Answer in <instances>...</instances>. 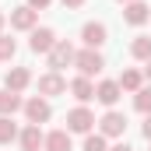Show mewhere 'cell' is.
Segmentation results:
<instances>
[{"mask_svg":"<svg viewBox=\"0 0 151 151\" xmlns=\"http://www.w3.org/2000/svg\"><path fill=\"white\" fill-rule=\"evenodd\" d=\"M74 67H77L81 77H95V74L106 70V56H102V49H77Z\"/></svg>","mask_w":151,"mask_h":151,"instance_id":"1","label":"cell"},{"mask_svg":"<svg viewBox=\"0 0 151 151\" xmlns=\"http://www.w3.org/2000/svg\"><path fill=\"white\" fill-rule=\"evenodd\" d=\"M25 119L28 123H35V127H42V123H49L53 119V106H49V99H42V95H32V99H25Z\"/></svg>","mask_w":151,"mask_h":151,"instance_id":"2","label":"cell"},{"mask_svg":"<svg viewBox=\"0 0 151 151\" xmlns=\"http://www.w3.org/2000/svg\"><path fill=\"white\" fill-rule=\"evenodd\" d=\"M95 123H99V119H95V113H91L88 106H74V109L67 113V130H70V134H91Z\"/></svg>","mask_w":151,"mask_h":151,"instance_id":"3","label":"cell"},{"mask_svg":"<svg viewBox=\"0 0 151 151\" xmlns=\"http://www.w3.org/2000/svg\"><path fill=\"white\" fill-rule=\"evenodd\" d=\"M99 134L102 137H123L127 134V116L119 113V109H106V113L99 116Z\"/></svg>","mask_w":151,"mask_h":151,"instance_id":"4","label":"cell"},{"mask_svg":"<svg viewBox=\"0 0 151 151\" xmlns=\"http://www.w3.org/2000/svg\"><path fill=\"white\" fill-rule=\"evenodd\" d=\"M74 56H77V49L67 42V39H60V42L49 49V56H46V60H49V70H56V74H60L63 67H74Z\"/></svg>","mask_w":151,"mask_h":151,"instance_id":"5","label":"cell"},{"mask_svg":"<svg viewBox=\"0 0 151 151\" xmlns=\"http://www.w3.org/2000/svg\"><path fill=\"white\" fill-rule=\"evenodd\" d=\"M67 77L63 74H56V70H46V74L39 77V95L42 99H56V95H67Z\"/></svg>","mask_w":151,"mask_h":151,"instance_id":"6","label":"cell"},{"mask_svg":"<svg viewBox=\"0 0 151 151\" xmlns=\"http://www.w3.org/2000/svg\"><path fill=\"white\" fill-rule=\"evenodd\" d=\"M81 42H84V49H102V46L109 42V28H106L102 21H84Z\"/></svg>","mask_w":151,"mask_h":151,"instance_id":"7","label":"cell"},{"mask_svg":"<svg viewBox=\"0 0 151 151\" xmlns=\"http://www.w3.org/2000/svg\"><path fill=\"white\" fill-rule=\"evenodd\" d=\"M56 42H60V39H56V32H53V28H46V25L28 32V49H32V53H42V56H49V49H53Z\"/></svg>","mask_w":151,"mask_h":151,"instance_id":"8","label":"cell"},{"mask_svg":"<svg viewBox=\"0 0 151 151\" xmlns=\"http://www.w3.org/2000/svg\"><path fill=\"white\" fill-rule=\"evenodd\" d=\"M11 28L14 32H32V28H39V11H32L28 4L14 7L11 11Z\"/></svg>","mask_w":151,"mask_h":151,"instance_id":"9","label":"cell"},{"mask_svg":"<svg viewBox=\"0 0 151 151\" xmlns=\"http://www.w3.org/2000/svg\"><path fill=\"white\" fill-rule=\"evenodd\" d=\"M123 21L134 25V28L148 25V21H151V7L144 4V0H130V4H123Z\"/></svg>","mask_w":151,"mask_h":151,"instance_id":"10","label":"cell"},{"mask_svg":"<svg viewBox=\"0 0 151 151\" xmlns=\"http://www.w3.org/2000/svg\"><path fill=\"white\" fill-rule=\"evenodd\" d=\"M123 99V88L119 81H99L95 84V102H102L106 109H116V102Z\"/></svg>","mask_w":151,"mask_h":151,"instance_id":"11","label":"cell"},{"mask_svg":"<svg viewBox=\"0 0 151 151\" xmlns=\"http://www.w3.org/2000/svg\"><path fill=\"white\" fill-rule=\"evenodd\" d=\"M18 144H21V151H42V144H46L42 127H35V123H25V127H21V134H18Z\"/></svg>","mask_w":151,"mask_h":151,"instance_id":"12","label":"cell"},{"mask_svg":"<svg viewBox=\"0 0 151 151\" xmlns=\"http://www.w3.org/2000/svg\"><path fill=\"white\" fill-rule=\"evenodd\" d=\"M28 84H32V70H28V67H11V70L4 74V88H7V91H18V95H21Z\"/></svg>","mask_w":151,"mask_h":151,"instance_id":"13","label":"cell"},{"mask_svg":"<svg viewBox=\"0 0 151 151\" xmlns=\"http://www.w3.org/2000/svg\"><path fill=\"white\" fill-rule=\"evenodd\" d=\"M67 91L74 95V99L81 102V106H88V102L95 99V81H91V77H81V74H77L74 81L67 84Z\"/></svg>","mask_w":151,"mask_h":151,"instance_id":"14","label":"cell"},{"mask_svg":"<svg viewBox=\"0 0 151 151\" xmlns=\"http://www.w3.org/2000/svg\"><path fill=\"white\" fill-rule=\"evenodd\" d=\"M116 81H119V88H123L127 95H137V91L144 88V70H137V67H127V70L116 77Z\"/></svg>","mask_w":151,"mask_h":151,"instance_id":"15","label":"cell"},{"mask_svg":"<svg viewBox=\"0 0 151 151\" xmlns=\"http://www.w3.org/2000/svg\"><path fill=\"white\" fill-rule=\"evenodd\" d=\"M42 151H74L70 130H49V134H46V144H42Z\"/></svg>","mask_w":151,"mask_h":151,"instance_id":"16","label":"cell"},{"mask_svg":"<svg viewBox=\"0 0 151 151\" xmlns=\"http://www.w3.org/2000/svg\"><path fill=\"white\" fill-rule=\"evenodd\" d=\"M18 109H25V99L18 95V91H0V116H14Z\"/></svg>","mask_w":151,"mask_h":151,"instance_id":"17","label":"cell"},{"mask_svg":"<svg viewBox=\"0 0 151 151\" xmlns=\"http://www.w3.org/2000/svg\"><path fill=\"white\" fill-rule=\"evenodd\" d=\"M18 134H21V127L14 123V116H0V144L7 148V144H14L18 141Z\"/></svg>","mask_w":151,"mask_h":151,"instance_id":"18","label":"cell"},{"mask_svg":"<svg viewBox=\"0 0 151 151\" xmlns=\"http://www.w3.org/2000/svg\"><path fill=\"white\" fill-rule=\"evenodd\" d=\"M130 56L134 60H141V63H148L151 60V35H137L130 42Z\"/></svg>","mask_w":151,"mask_h":151,"instance_id":"19","label":"cell"},{"mask_svg":"<svg viewBox=\"0 0 151 151\" xmlns=\"http://www.w3.org/2000/svg\"><path fill=\"white\" fill-rule=\"evenodd\" d=\"M81 151H109V137H102L99 130H91V134H84Z\"/></svg>","mask_w":151,"mask_h":151,"instance_id":"20","label":"cell"},{"mask_svg":"<svg viewBox=\"0 0 151 151\" xmlns=\"http://www.w3.org/2000/svg\"><path fill=\"white\" fill-rule=\"evenodd\" d=\"M134 109L144 113V116H151V84H144V88L134 95Z\"/></svg>","mask_w":151,"mask_h":151,"instance_id":"21","label":"cell"},{"mask_svg":"<svg viewBox=\"0 0 151 151\" xmlns=\"http://www.w3.org/2000/svg\"><path fill=\"white\" fill-rule=\"evenodd\" d=\"M14 53H18V42H14L11 35H0V63H11Z\"/></svg>","mask_w":151,"mask_h":151,"instance_id":"22","label":"cell"},{"mask_svg":"<svg viewBox=\"0 0 151 151\" xmlns=\"http://www.w3.org/2000/svg\"><path fill=\"white\" fill-rule=\"evenodd\" d=\"M25 4H28V7H32V11H46V7H49V4H53V0H25Z\"/></svg>","mask_w":151,"mask_h":151,"instance_id":"23","label":"cell"},{"mask_svg":"<svg viewBox=\"0 0 151 151\" xmlns=\"http://www.w3.org/2000/svg\"><path fill=\"white\" fill-rule=\"evenodd\" d=\"M60 4H63L67 11H77V7H84V0H60Z\"/></svg>","mask_w":151,"mask_h":151,"instance_id":"24","label":"cell"},{"mask_svg":"<svg viewBox=\"0 0 151 151\" xmlns=\"http://www.w3.org/2000/svg\"><path fill=\"white\" fill-rule=\"evenodd\" d=\"M141 134H144V137L151 141V116H144V127H141Z\"/></svg>","mask_w":151,"mask_h":151,"instance_id":"25","label":"cell"},{"mask_svg":"<svg viewBox=\"0 0 151 151\" xmlns=\"http://www.w3.org/2000/svg\"><path fill=\"white\" fill-rule=\"evenodd\" d=\"M109 151H134V148H130L127 141H119V144H113V148H109Z\"/></svg>","mask_w":151,"mask_h":151,"instance_id":"26","label":"cell"},{"mask_svg":"<svg viewBox=\"0 0 151 151\" xmlns=\"http://www.w3.org/2000/svg\"><path fill=\"white\" fill-rule=\"evenodd\" d=\"M4 25H7V14L0 11V35H4Z\"/></svg>","mask_w":151,"mask_h":151,"instance_id":"27","label":"cell"},{"mask_svg":"<svg viewBox=\"0 0 151 151\" xmlns=\"http://www.w3.org/2000/svg\"><path fill=\"white\" fill-rule=\"evenodd\" d=\"M144 77H148V81H151V60H148V63H144Z\"/></svg>","mask_w":151,"mask_h":151,"instance_id":"28","label":"cell"},{"mask_svg":"<svg viewBox=\"0 0 151 151\" xmlns=\"http://www.w3.org/2000/svg\"><path fill=\"white\" fill-rule=\"evenodd\" d=\"M116 4H130V0H116Z\"/></svg>","mask_w":151,"mask_h":151,"instance_id":"29","label":"cell"},{"mask_svg":"<svg viewBox=\"0 0 151 151\" xmlns=\"http://www.w3.org/2000/svg\"><path fill=\"white\" fill-rule=\"evenodd\" d=\"M148 151H151V148H148Z\"/></svg>","mask_w":151,"mask_h":151,"instance_id":"30","label":"cell"}]
</instances>
